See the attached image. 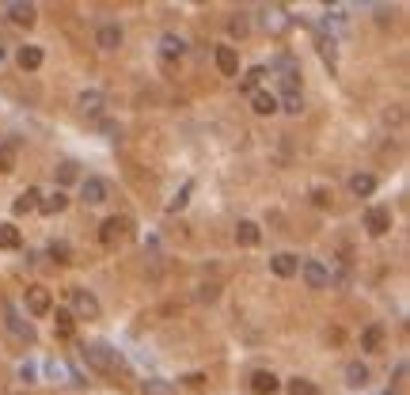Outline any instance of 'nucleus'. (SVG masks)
Listing matches in <instances>:
<instances>
[{"mask_svg":"<svg viewBox=\"0 0 410 395\" xmlns=\"http://www.w3.org/2000/svg\"><path fill=\"white\" fill-rule=\"evenodd\" d=\"M16 171V145H0V175Z\"/></svg>","mask_w":410,"mask_h":395,"instance_id":"2f4dec72","label":"nucleus"},{"mask_svg":"<svg viewBox=\"0 0 410 395\" xmlns=\"http://www.w3.org/2000/svg\"><path fill=\"white\" fill-rule=\"evenodd\" d=\"M319 53H323V61L330 65V72H335V42L323 38V42H319Z\"/></svg>","mask_w":410,"mask_h":395,"instance_id":"c9c22d12","label":"nucleus"},{"mask_svg":"<svg viewBox=\"0 0 410 395\" xmlns=\"http://www.w3.org/2000/svg\"><path fill=\"white\" fill-rule=\"evenodd\" d=\"M217 69L225 76H239V53L232 46H217Z\"/></svg>","mask_w":410,"mask_h":395,"instance_id":"f8f14e48","label":"nucleus"},{"mask_svg":"<svg viewBox=\"0 0 410 395\" xmlns=\"http://www.w3.org/2000/svg\"><path fill=\"white\" fill-rule=\"evenodd\" d=\"M126 236H129V221H126V217H107V221L99 224V244H103V247H118Z\"/></svg>","mask_w":410,"mask_h":395,"instance_id":"f03ea898","label":"nucleus"},{"mask_svg":"<svg viewBox=\"0 0 410 395\" xmlns=\"http://www.w3.org/2000/svg\"><path fill=\"white\" fill-rule=\"evenodd\" d=\"M80 354H84V361L92 365L95 372H114L118 369V350H110V346H103V342H87V346H80Z\"/></svg>","mask_w":410,"mask_h":395,"instance_id":"f257e3e1","label":"nucleus"},{"mask_svg":"<svg viewBox=\"0 0 410 395\" xmlns=\"http://www.w3.org/2000/svg\"><path fill=\"white\" fill-rule=\"evenodd\" d=\"M122 38H126V35H122L118 23H103V27L95 31V46H99V50H118Z\"/></svg>","mask_w":410,"mask_h":395,"instance_id":"1a4fd4ad","label":"nucleus"},{"mask_svg":"<svg viewBox=\"0 0 410 395\" xmlns=\"http://www.w3.org/2000/svg\"><path fill=\"white\" fill-rule=\"evenodd\" d=\"M141 391H145V395H175V384H168V380H156V377H152V380H145V384H141Z\"/></svg>","mask_w":410,"mask_h":395,"instance_id":"c85d7f7f","label":"nucleus"},{"mask_svg":"<svg viewBox=\"0 0 410 395\" xmlns=\"http://www.w3.org/2000/svg\"><path fill=\"white\" fill-rule=\"evenodd\" d=\"M38 190H35V186H27V190L23 194H19L16 198V202H12V213H19V217H23V213H31V210H38Z\"/></svg>","mask_w":410,"mask_h":395,"instance_id":"5701e85b","label":"nucleus"},{"mask_svg":"<svg viewBox=\"0 0 410 395\" xmlns=\"http://www.w3.org/2000/svg\"><path fill=\"white\" fill-rule=\"evenodd\" d=\"M8 327H12V335H19L23 342H35V327L19 320V315H16V308H8Z\"/></svg>","mask_w":410,"mask_h":395,"instance_id":"393cba45","label":"nucleus"},{"mask_svg":"<svg viewBox=\"0 0 410 395\" xmlns=\"http://www.w3.org/2000/svg\"><path fill=\"white\" fill-rule=\"evenodd\" d=\"M65 205H69V194H65V190H53L50 198H38V210L46 213V217H58V213H65Z\"/></svg>","mask_w":410,"mask_h":395,"instance_id":"2eb2a0df","label":"nucleus"},{"mask_svg":"<svg viewBox=\"0 0 410 395\" xmlns=\"http://www.w3.org/2000/svg\"><path fill=\"white\" fill-rule=\"evenodd\" d=\"M350 190L357 194V198H369V194L376 190V179H372V175H353V179H350Z\"/></svg>","mask_w":410,"mask_h":395,"instance_id":"bb28decb","label":"nucleus"},{"mask_svg":"<svg viewBox=\"0 0 410 395\" xmlns=\"http://www.w3.org/2000/svg\"><path fill=\"white\" fill-rule=\"evenodd\" d=\"M50 259H53V262H72L69 244H65V239H53V244H50Z\"/></svg>","mask_w":410,"mask_h":395,"instance_id":"f704fd0d","label":"nucleus"},{"mask_svg":"<svg viewBox=\"0 0 410 395\" xmlns=\"http://www.w3.org/2000/svg\"><path fill=\"white\" fill-rule=\"evenodd\" d=\"M262 76H266V69H262V65H254V69L243 72L239 87H243V92H259V80H262Z\"/></svg>","mask_w":410,"mask_h":395,"instance_id":"c756f323","label":"nucleus"},{"mask_svg":"<svg viewBox=\"0 0 410 395\" xmlns=\"http://www.w3.org/2000/svg\"><path fill=\"white\" fill-rule=\"evenodd\" d=\"M289 395H319V388H315L312 380L296 377V380H289Z\"/></svg>","mask_w":410,"mask_h":395,"instance_id":"473e14b6","label":"nucleus"},{"mask_svg":"<svg viewBox=\"0 0 410 395\" xmlns=\"http://www.w3.org/2000/svg\"><path fill=\"white\" fill-rule=\"evenodd\" d=\"M76 175H80V168H76L72 160H61L58 168H53V179H58V190H61V186H69V183H76Z\"/></svg>","mask_w":410,"mask_h":395,"instance_id":"b1692460","label":"nucleus"},{"mask_svg":"<svg viewBox=\"0 0 410 395\" xmlns=\"http://www.w3.org/2000/svg\"><path fill=\"white\" fill-rule=\"evenodd\" d=\"M23 239H19V228L16 224H0V247H8V251H16Z\"/></svg>","mask_w":410,"mask_h":395,"instance_id":"cd10ccee","label":"nucleus"},{"mask_svg":"<svg viewBox=\"0 0 410 395\" xmlns=\"http://www.w3.org/2000/svg\"><path fill=\"white\" fill-rule=\"evenodd\" d=\"M16 61H19V69H23V72H35L38 65H42V50L38 46H19Z\"/></svg>","mask_w":410,"mask_h":395,"instance_id":"aec40b11","label":"nucleus"},{"mask_svg":"<svg viewBox=\"0 0 410 395\" xmlns=\"http://www.w3.org/2000/svg\"><path fill=\"white\" fill-rule=\"evenodd\" d=\"M183 384H186V388H202V384H205V372H190V377H183Z\"/></svg>","mask_w":410,"mask_h":395,"instance_id":"4c0bfd02","label":"nucleus"},{"mask_svg":"<svg viewBox=\"0 0 410 395\" xmlns=\"http://www.w3.org/2000/svg\"><path fill=\"white\" fill-rule=\"evenodd\" d=\"M301 274H304V285H308V289H327V285H330V270H327L319 259H308L304 266H301Z\"/></svg>","mask_w":410,"mask_h":395,"instance_id":"20e7f679","label":"nucleus"},{"mask_svg":"<svg viewBox=\"0 0 410 395\" xmlns=\"http://www.w3.org/2000/svg\"><path fill=\"white\" fill-rule=\"evenodd\" d=\"M190 190H194V183H186L183 190H179V194H175L171 202H168V213H179V210H186V202H190Z\"/></svg>","mask_w":410,"mask_h":395,"instance_id":"7c9ffc66","label":"nucleus"},{"mask_svg":"<svg viewBox=\"0 0 410 395\" xmlns=\"http://www.w3.org/2000/svg\"><path fill=\"white\" fill-rule=\"evenodd\" d=\"M202 301H217V285H202Z\"/></svg>","mask_w":410,"mask_h":395,"instance_id":"58836bf2","label":"nucleus"},{"mask_svg":"<svg viewBox=\"0 0 410 395\" xmlns=\"http://www.w3.org/2000/svg\"><path fill=\"white\" fill-rule=\"evenodd\" d=\"M251 111H254V114H274V111H278V95H270V92H251Z\"/></svg>","mask_w":410,"mask_h":395,"instance_id":"6ab92c4d","label":"nucleus"},{"mask_svg":"<svg viewBox=\"0 0 410 395\" xmlns=\"http://www.w3.org/2000/svg\"><path fill=\"white\" fill-rule=\"evenodd\" d=\"M312 202L319 205V210H327V205H330V194L323 190V186H315V190H312Z\"/></svg>","mask_w":410,"mask_h":395,"instance_id":"e433bc0d","label":"nucleus"},{"mask_svg":"<svg viewBox=\"0 0 410 395\" xmlns=\"http://www.w3.org/2000/svg\"><path fill=\"white\" fill-rule=\"evenodd\" d=\"M160 53H163V58H183V53H186V38L183 35H171V31H168V35H163L160 38Z\"/></svg>","mask_w":410,"mask_h":395,"instance_id":"f3484780","label":"nucleus"},{"mask_svg":"<svg viewBox=\"0 0 410 395\" xmlns=\"http://www.w3.org/2000/svg\"><path fill=\"white\" fill-rule=\"evenodd\" d=\"M53 331H58V338H72L76 335V315L58 308V315H53Z\"/></svg>","mask_w":410,"mask_h":395,"instance_id":"4be33fe9","label":"nucleus"},{"mask_svg":"<svg viewBox=\"0 0 410 395\" xmlns=\"http://www.w3.org/2000/svg\"><path fill=\"white\" fill-rule=\"evenodd\" d=\"M278 111H285V114H301V111H304V95H301V92H285V95L278 99Z\"/></svg>","mask_w":410,"mask_h":395,"instance_id":"a878e982","label":"nucleus"},{"mask_svg":"<svg viewBox=\"0 0 410 395\" xmlns=\"http://www.w3.org/2000/svg\"><path fill=\"white\" fill-rule=\"evenodd\" d=\"M80 202L84 205H103L107 202V183L95 179V175H87L84 186H80Z\"/></svg>","mask_w":410,"mask_h":395,"instance_id":"0eeeda50","label":"nucleus"},{"mask_svg":"<svg viewBox=\"0 0 410 395\" xmlns=\"http://www.w3.org/2000/svg\"><path fill=\"white\" fill-rule=\"evenodd\" d=\"M278 388H281V380L274 377L270 369H254V372H251V391H254V395H274Z\"/></svg>","mask_w":410,"mask_h":395,"instance_id":"6e6552de","label":"nucleus"},{"mask_svg":"<svg viewBox=\"0 0 410 395\" xmlns=\"http://www.w3.org/2000/svg\"><path fill=\"white\" fill-rule=\"evenodd\" d=\"M27 312H31V315H50V312H53V296H50V289H42V285H31V289H27Z\"/></svg>","mask_w":410,"mask_h":395,"instance_id":"39448f33","label":"nucleus"},{"mask_svg":"<svg viewBox=\"0 0 410 395\" xmlns=\"http://www.w3.org/2000/svg\"><path fill=\"white\" fill-rule=\"evenodd\" d=\"M369 377H372V372H369L365 361H350V365H346V384H350V388H369Z\"/></svg>","mask_w":410,"mask_h":395,"instance_id":"dca6fc26","label":"nucleus"},{"mask_svg":"<svg viewBox=\"0 0 410 395\" xmlns=\"http://www.w3.org/2000/svg\"><path fill=\"white\" fill-rule=\"evenodd\" d=\"M270 270L278 274V278H293V274L301 270V262H296V255H274L270 259Z\"/></svg>","mask_w":410,"mask_h":395,"instance_id":"412c9836","label":"nucleus"},{"mask_svg":"<svg viewBox=\"0 0 410 395\" xmlns=\"http://www.w3.org/2000/svg\"><path fill=\"white\" fill-rule=\"evenodd\" d=\"M228 31H232L236 38H243V35H247V31H251V19H247V12H236V16H232Z\"/></svg>","mask_w":410,"mask_h":395,"instance_id":"72a5a7b5","label":"nucleus"},{"mask_svg":"<svg viewBox=\"0 0 410 395\" xmlns=\"http://www.w3.org/2000/svg\"><path fill=\"white\" fill-rule=\"evenodd\" d=\"M380 346H384V327L380 323L365 327V331H361V350H365V354H380Z\"/></svg>","mask_w":410,"mask_h":395,"instance_id":"4468645a","label":"nucleus"},{"mask_svg":"<svg viewBox=\"0 0 410 395\" xmlns=\"http://www.w3.org/2000/svg\"><path fill=\"white\" fill-rule=\"evenodd\" d=\"M8 19H12L16 27H31L38 19V8L35 4H8Z\"/></svg>","mask_w":410,"mask_h":395,"instance_id":"ddd939ff","label":"nucleus"},{"mask_svg":"<svg viewBox=\"0 0 410 395\" xmlns=\"http://www.w3.org/2000/svg\"><path fill=\"white\" fill-rule=\"evenodd\" d=\"M76 107H80L84 114H99L103 111V92H99V87H84V92L76 95Z\"/></svg>","mask_w":410,"mask_h":395,"instance_id":"9b49d317","label":"nucleus"},{"mask_svg":"<svg viewBox=\"0 0 410 395\" xmlns=\"http://www.w3.org/2000/svg\"><path fill=\"white\" fill-rule=\"evenodd\" d=\"M365 228H369V236H387L392 232V210H384V205L369 210L365 213Z\"/></svg>","mask_w":410,"mask_h":395,"instance_id":"423d86ee","label":"nucleus"},{"mask_svg":"<svg viewBox=\"0 0 410 395\" xmlns=\"http://www.w3.org/2000/svg\"><path fill=\"white\" fill-rule=\"evenodd\" d=\"M99 296L92 289H72V315L76 320H99Z\"/></svg>","mask_w":410,"mask_h":395,"instance_id":"7ed1b4c3","label":"nucleus"},{"mask_svg":"<svg viewBox=\"0 0 410 395\" xmlns=\"http://www.w3.org/2000/svg\"><path fill=\"white\" fill-rule=\"evenodd\" d=\"M259 239H262V232H259V224H254V221H239L236 224V244L239 247H254Z\"/></svg>","mask_w":410,"mask_h":395,"instance_id":"a211bd4d","label":"nucleus"},{"mask_svg":"<svg viewBox=\"0 0 410 395\" xmlns=\"http://www.w3.org/2000/svg\"><path fill=\"white\" fill-rule=\"evenodd\" d=\"M293 19H289V12H285V8H266L262 12V27L266 31H274V35H281L285 27H289Z\"/></svg>","mask_w":410,"mask_h":395,"instance_id":"9d476101","label":"nucleus"}]
</instances>
